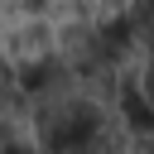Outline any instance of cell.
<instances>
[{"instance_id": "6da1fadb", "label": "cell", "mask_w": 154, "mask_h": 154, "mask_svg": "<svg viewBox=\"0 0 154 154\" xmlns=\"http://www.w3.org/2000/svg\"><path fill=\"white\" fill-rule=\"evenodd\" d=\"M106 106H96L82 87H67V91H53V96H38L29 101V135L43 154H63L72 144H82L87 135H96L106 125Z\"/></svg>"}, {"instance_id": "7a4b0ae2", "label": "cell", "mask_w": 154, "mask_h": 154, "mask_svg": "<svg viewBox=\"0 0 154 154\" xmlns=\"http://www.w3.org/2000/svg\"><path fill=\"white\" fill-rule=\"evenodd\" d=\"M53 53L72 67V77H77V72H91V67H101V63H111V53H106V43H101V29H96V24H82V19H72V24L58 34ZM116 67H120V63H116Z\"/></svg>"}, {"instance_id": "3957f363", "label": "cell", "mask_w": 154, "mask_h": 154, "mask_svg": "<svg viewBox=\"0 0 154 154\" xmlns=\"http://www.w3.org/2000/svg\"><path fill=\"white\" fill-rule=\"evenodd\" d=\"M0 120L29 125V96H24V87H19L14 63L5 58V48H0Z\"/></svg>"}, {"instance_id": "277c9868", "label": "cell", "mask_w": 154, "mask_h": 154, "mask_svg": "<svg viewBox=\"0 0 154 154\" xmlns=\"http://www.w3.org/2000/svg\"><path fill=\"white\" fill-rule=\"evenodd\" d=\"M53 34H48V24H24L14 38H10V48H5V58L19 67V63H34V58H43V53H53Z\"/></svg>"}, {"instance_id": "5b68a950", "label": "cell", "mask_w": 154, "mask_h": 154, "mask_svg": "<svg viewBox=\"0 0 154 154\" xmlns=\"http://www.w3.org/2000/svg\"><path fill=\"white\" fill-rule=\"evenodd\" d=\"M140 96H144V101L154 106V53H149V58L140 63Z\"/></svg>"}]
</instances>
